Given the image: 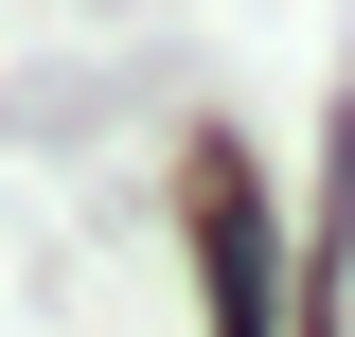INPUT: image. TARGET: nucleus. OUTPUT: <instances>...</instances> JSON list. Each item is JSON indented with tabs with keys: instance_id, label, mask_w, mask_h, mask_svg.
I'll use <instances>...</instances> for the list:
<instances>
[{
	"instance_id": "1",
	"label": "nucleus",
	"mask_w": 355,
	"mask_h": 337,
	"mask_svg": "<svg viewBox=\"0 0 355 337\" xmlns=\"http://www.w3.org/2000/svg\"><path fill=\"white\" fill-rule=\"evenodd\" d=\"M196 266H214V337H266V196L231 142H196Z\"/></svg>"
}]
</instances>
